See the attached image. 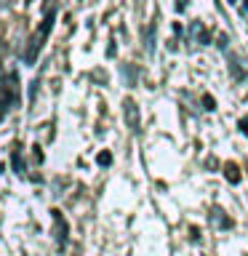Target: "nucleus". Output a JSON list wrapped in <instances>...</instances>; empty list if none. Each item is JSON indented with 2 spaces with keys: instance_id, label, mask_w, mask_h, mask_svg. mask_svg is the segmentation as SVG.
Listing matches in <instances>:
<instances>
[{
  "instance_id": "423d86ee",
  "label": "nucleus",
  "mask_w": 248,
  "mask_h": 256,
  "mask_svg": "<svg viewBox=\"0 0 248 256\" xmlns=\"http://www.w3.org/2000/svg\"><path fill=\"white\" fill-rule=\"evenodd\" d=\"M112 163V155H110V152H102V155H99V166H110Z\"/></svg>"
},
{
  "instance_id": "20e7f679",
  "label": "nucleus",
  "mask_w": 248,
  "mask_h": 256,
  "mask_svg": "<svg viewBox=\"0 0 248 256\" xmlns=\"http://www.w3.org/2000/svg\"><path fill=\"white\" fill-rule=\"evenodd\" d=\"M8 102H11V99H8V91H6V88H0V120H3V115L8 112Z\"/></svg>"
},
{
  "instance_id": "0eeeda50",
  "label": "nucleus",
  "mask_w": 248,
  "mask_h": 256,
  "mask_svg": "<svg viewBox=\"0 0 248 256\" xmlns=\"http://www.w3.org/2000/svg\"><path fill=\"white\" fill-rule=\"evenodd\" d=\"M203 102H206V110H214V99H211V96H206Z\"/></svg>"
},
{
  "instance_id": "f257e3e1",
  "label": "nucleus",
  "mask_w": 248,
  "mask_h": 256,
  "mask_svg": "<svg viewBox=\"0 0 248 256\" xmlns=\"http://www.w3.org/2000/svg\"><path fill=\"white\" fill-rule=\"evenodd\" d=\"M51 24H54V14L48 16V19L43 22V27L35 32V38H32V46L27 48V62H35V59H38V51H40V46H43V38H46V32L51 30Z\"/></svg>"
},
{
  "instance_id": "6e6552de",
  "label": "nucleus",
  "mask_w": 248,
  "mask_h": 256,
  "mask_svg": "<svg viewBox=\"0 0 248 256\" xmlns=\"http://www.w3.org/2000/svg\"><path fill=\"white\" fill-rule=\"evenodd\" d=\"M8 3H11V0H0V8H6Z\"/></svg>"
},
{
  "instance_id": "39448f33",
  "label": "nucleus",
  "mask_w": 248,
  "mask_h": 256,
  "mask_svg": "<svg viewBox=\"0 0 248 256\" xmlns=\"http://www.w3.org/2000/svg\"><path fill=\"white\" fill-rule=\"evenodd\" d=\"M214 222H216V227H232V222L227 216H222V211H214Z\"/></svg>"
},
{
  "instance_id": "f03ea898",
  "label": "nucleus",
  "mask_w": 248,
  "mask_h": 256,
  "mask_svg": "<svg viewBox=\"0 0 248 256\" xmlns=\"http://www.w3.org/2000/svg\"><path fill=\"white\" fill-rule=\"evenodd\" d=\"M123 112H126V123L131 131H139V110H136L134 99H126L123 102Z\"/></svg>"
},
{
  "instance_id": "7ed1b4c3",
  "label": "nucleus",
  "mask_w": 248,
  "mask_h": 256,
  "mask_svg": "<svg viewBox=\"0 0 248 256\" xmlns=\"http://www.w3.org/2000/svg\"><path fill=\"white\" fill-rule=\"evenodd\" d=\"M224 176H227V182H232V184H238V182H240L238 166H235V163H227V166H224Z\"/></svg>"
}]
</instances>
